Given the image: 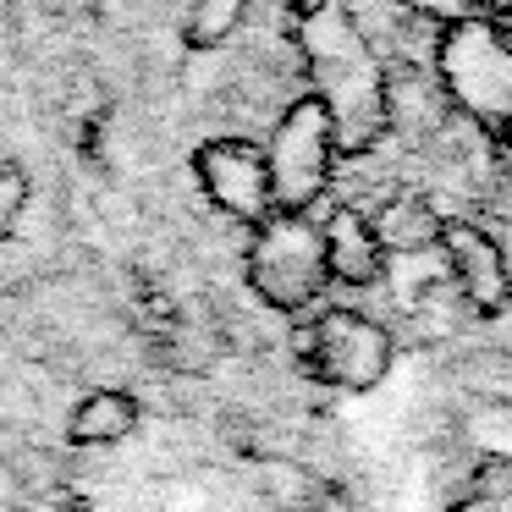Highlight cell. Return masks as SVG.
Instances as JSON below:
<instances>
[{
	"label": "cell",
	"mask_w": 512,
	"mask_h": 512,
	"mask_svg": "<svg viewBox=\"0 0 512 512\" xmlns=\"http://www.w3.org/2000/svg\"><path fill=\"white\" fill-rule=\"evenodd\" d=\"M501 34H507V39H512V17H501Z\"/></svg>",
	"instance_id": "2e32d148"
},
{
	"label": "cell",
	"mask_w": 512,
	"mask_h": 512,
	"mask_svg": "<svg viewBox=\"0 0 512 512\" xmlns=\"http://www.w3.org/2000/svg\"><path fill=\"white\" fill-rule=\"evenodd\" d=\"M248 0H193L188 12V45L193 50H215L226 45V39L237 34V23H243Z\"/></svg>",
	"instance_id": "7c38bea8"
},
{
	"label": "cell",
	"mask_w": 512,
	"mask_h": 512,
	"mask_svg": "<svg viewBox=\"0 0 512 512\" xmlns=\"http://www.w3.org/2000/svg\"><path fill=\"white\" fill-rule=\"evenodd\" d=\"M435 72L452 105L490 133H512V39L490 17H468V23L446 28L441 50H435Z\"/></svg>",
	"instance_id": "277c9868"
},
{
	"label": "cell",
	"mask_w": 512,
	"mask_h": 512,
	"mask_svg": "<svg viewBox=\"0 0 512 512\" xmlns=\"http://www.w3.org/2000/svg\"><path fill=\"white\" fill-rule=\"evenodd\" d=\"M446 265V281L463 298L468 314L479 320H496L512 309V265H507V243H501L490 226L463 221V215H446L441 221V243H435Z\"/></svg>",
	"instance_id": "8992f818"
},
{
	"label": "cell",
	"mask_w": 512,
	"mask_h": 512,
	"mask_svg": "<svg viewBox=\"0 0 512 512\" xmlns=\"http://www.w3.org/2000/svg\"><path fill=\"white\" fill-rule=\"evenodd\" d=\"M485 6V17H512V0H479Z\"/></svg>",
	"instance_id": "9a60e30c"
},
{
	"label": "cell",
	"mask_w": 512,
	"mask_h": 512,
	"mask_svg": "<svg viewBox=\"0 0 512 512\" xmlns=\"http://www.w3.org/2000/svg\"><path fill=\"white\" fill-rule=\"evenodd\" d=\"M28 199H34V182H28L23 166H0V237H12L28 215Z\"/></svg>",
	"instance_id": "4fadbf2b"
},
{
	"label": "cell",
	"mask_w": 512,
	"mask_h": 512,
	"mask_svg": "<svg viewBox=\"0 0 512 512\" xmlns=\"http://www.w3.org/2000/svg\"><path fill=\"white\" fill-rule=\"evenodd\" d=\"M336 127L314 94H298L287 111L276 116L265 138V171H270V199L287 215H314L336 177Z\"/></svg>",
	"instance_id": "5b68a950"
},
{
	"label": "cell",
	"mask_w": 512,
	"mask_h": 512,
	"mask_svg": "<svg viewBox=\"0 0 512 512\" xmlns=\"http://www.w3.org/2000/svg\"><path fill=\"white\" fill-rule=\"evenodd\" d=\"M402 6L430 17V23H441V28H457V23H468V17H479V0H402Z\"/></svg>",
	"instance_id": "5bb4252c"
},
{
	"label": "cell",
	"mask_w": 512,
	"mask_h": 512,
	"mask_svg": "<svg viewBox=\"0 0 512 512\" xmlns=\"http://www.w3.org/2000/svg\"><path fill=\"white\" fill-rule=\"evenodd\" d=\"M452 512H512V452H490L468 474V485H463Z\"/></svg>",
	"instance_id": "8fae6325"
},
{
	"label": "cell",
	"mask_w": 512,
	"mask_h": 512,
	"mask_svg": "<svg viewBox=\"0 0 512 512\" xmlns=\"http://www.w3.org/2000/svg\"><path fill=\"white\" fill-rule=\"evenodd\" d=\"M303 56H309V78H320L309 94L331 111L336 149H347V155L375 149L380 133L391 127V83L342 0H320V12H309Z\"/></svg>",
	"instance_id": "6da1fadb"
},
{
	"label": "cell",
	"mask_w": 512,
	"mask_h": 512,
	"mask_svg": "<svg viewBox=\"0 0 512 512\" xmlns=\"http://www.w3.org/2000/svg\"><path fill=\"white\" fill-rule=\"evenodd\" d=\"M193 177H199L204 199L232 221L259 226L276 215L265 144H254V138H210V144H199L193 149Z\"/></svg>",
	"instance_id": "52a82bcc"
},
{
	"label": "cell",
	"mask_w": 512,
	"mask_h": 512,
	"mask_svg": "<svg viewBox=\"0 0 512 512\" xmlns=\"http://www.w3.org/2000/svg\"><path fill=\"white\" fill-rule=\"evenodd\" d=\"M248 292L276 314H309L331 287L325 270V232L314 215H287L276 210L270 221L254 226L248 237V259H243Z\"/></svg>",
	"instance_id": "7a4b0ae2"
},
{
	"label": "cell",
	"mask_w": 512,
	"mask_h": 512,
	"mask_svg": "<svg viewBox=\"0 0 512 512\" xmlns=\"http://www.w3.org/2000/svg\"><path fill=\"white\" fill-rule=\"evenodd\" d=\"M320 232H325V270H331L336 287L364 292L386 276L391 259H386V248H380V237H375V226H369L364 210L342 204V210H331L320 221Z\"/></svg>",
	"instance_id": "ba28073f"
},
{
	"label": "cell",
	"mask_w": 512,
	"mask_h": 512,
	"mask_svg": "<svg viewBox=\"0 0 512 512\" xmlns=\"http://www.w3.org/2000/svg\"><path fill=\"white\" fill-rule=\"evenodd\" d=\"M144 424V402L122 386H94L67 408V441L89 446V452H111V446L133 441Z\"/></svg>",
	"instance_id": "9c48e42d"
},
{
	"label": "cell",
	"mask_w": 512,
	"mask_h": 512,
	"mask_svg": "<svg viewBox=\"0 0 512 512\" xmlns=\"http://www.w3.org/2000/svg\"><path fill=\"white\" fill-rule=\"evenodd\" d=\"M298 364L309 369L320 386L347 391V397H364V391L386 386L391 369H397V336L364 309H320L298 336Z\"/></svg>",
	"instance_id": "3957f363"
},
{
	"label": "cell",
	"mask_w": 512,
	"mask_h": 512,
	"mask_svg": "<svg viewBox=\"0 0 512 512\" xmlns=\"http://www.w3.org/2000/svg\"><path fill=\"white\" fill-rule=\"evenodd\" d=\"M441 221H446V215L435 210L430 199H419V193H397V199H386L375 215H369V226H375L386 259L430 254V248L441 243Z\"/></svg>",
	"instance_id": "30bf717a"
}]
</instances>
